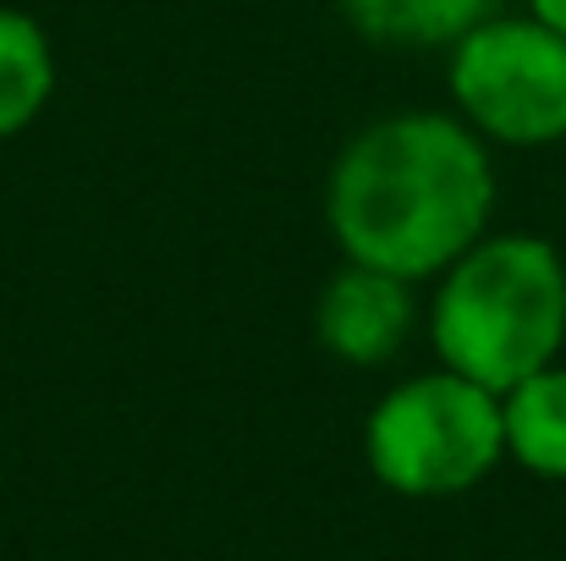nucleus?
<instances>
[{
    "label": "nucleus",
    "mask_w": 566,
    "mask_h": 561,
    "mask_svg": "<svg viewBox=\"0 0 566 561\" xmlns=\"http://www.w3.org/2000/svg\"><path fill=\"white\" fill-rule=\"evenodd\" d=\"M495 204L484 144L451 116H390L331 177V226L358 264L401 281L457 264Z\"/></svg>",
    "instance_id": "1"
},
{
    "label": "nucleus",
    "mask_w": 566,
    "mask_h": 561,
    "mask_svg": "<svg viewBox=\"0 0 566 561\" xmlns=\"http://www.w3.org/2000/svg\"><path fill=\"white\" fill-rule=\"evenodd\" d=\"M562 342L566 270L551 242L490 237L451 264L434 298V347L446 370L506 396L517 380L551 370Z\"/></svg>",
    "instance_id": "2"
},
{
    "label": "nucleus",
    "mask_w": 566,
    "mask_h": 561,
    "mask_svg": "<svg viewBox=\"0 0 566 561\" xmlns=\"http://www.w3.org/2000/svg\"><path fill=\"white\" fill-rule=\"evenodd\" d=\"M506 451V413L468 374H423L390 391L369 418V463L401 496L473 490Z\"/></svg>",
    "instance_id": "3"
},
{
    "label": "nucleus",
    "mask_w": 566,
    "mask_h": 561,
    "mask_svg": "<svg viewBox=\"0 0 566 561\" xmlns=\"http://www.w3.org/2000/svg\"><path fill=\"white\" fill-rule=\"evenodd\" d=\"M457 105L501 144L566 138V33L539 17H484L451 55Z\"/></svg>",
    "instance_id": "4"
},
{
    "label": "nucleus",
    "mask_w": 566,
    "mask_h": 561,
    "mask_svg": "<svg viewBox=\"0 0 566 561\" xmlns=\"http://www.w3.org/2000/svg\"><path fill=\"white\" fill-rule=\"evenodd\" d=\"M407 320H412V303H407V281L375 270V264H358L342 270L319 303V336L336 359L347 364H385L401 336H407Z\"/></svg>",
    "instance_id": "5"
},
{
    "label": "nucleus",
    "mask_w": 566,
    "mask_h": 561,
    "mask_svg": "<svg viewBox=\"0 0 566 561\" xmlns=\"http://www.w3.org/2000/svg\"><path fill=\"white\" fill-rule=\"evenodd\" d=\"M506 413V451L545 479H566V370H539L517 380L501 402Z\"/></svg>",
    "instance_id": "6"
},
{
    "label": "nucleus",
    "mask_w": 566,
    "mask_h": 561,
    "mask_svg": "<svg viewBox=\"0 0 566 561\" xmlns=\"http://www.w3.org/2000/svg\"><path fill=\"white\" fill-rule=\"evenodd\" d=\"M55 89V61L50 39L39 33L33 17L0 6V138L22 133Z\"/></svg>",
    "instance_id": "7"
},
{
    "label": "nucleus",
    "mask_w": 566,
    "mask_h": 561,
    "mask_svg": "<svg viewBox=\"0 0 566 561\" xmlns=\"http://www.w3.org/2000/svg\"><path fill=\"white\" fill-rule=\"evenodd\" d=\"M342 11L385 44H446L479 28L495 0H342Z\"/></svg>",
    "instance_id": "8"
},
{
    "label": "nucleus",
    "mask_w": 566,
    "mask_h": 561,
    "mask_svg": "<svg viewBox=\"0 0 566 561\" xmlns=\"http://www.w3.org/2000/svg\"><path fill=\"white\" fill-rule=\"evenodd\" d=\"M534 17L551 22L556 33H566V0H534Z\"/></svg>",
    "instance_id": "9"
}]
</instances>
